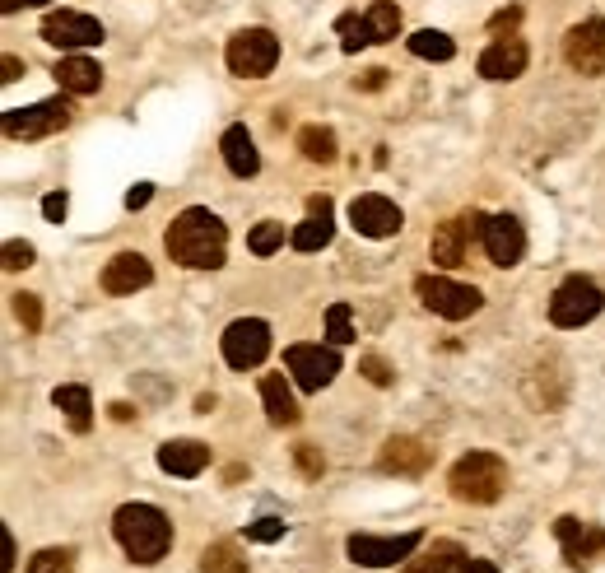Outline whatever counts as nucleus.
Returning a JSON list of instances; mask_svg holds the SVG:
<instances>
[{
	"label": "nucleus",
	"mask_w": 605,
	"mask_h": 573,
	"mask_svg": "<svg viewBox=\"0 0 605 573\" xmlns=\"http://www.w3.org/2000/svg\"><path fill=\"white\" fill-rule=\"evenodd\" d=\"M163 247H168V257L191 266V271H219L224 252H229V229L205 205H191L173 219V229L163 233Z\"/></svg>",
	"instance_id": "nucleus-1"
},
{
	"label": "nucleus",
	"mask_w": 605,
	"mask_h": 573,
	"mask_svg": "<svg viewBox=\"0 0 605 573\" xmlns=\"http://www.w3.org/2000/svg\"><path fill=\"white\" fill-rule=\"evenodd\" d=\"M112 532L135 564H159L173 546V522L154 504H121L112 518Z\"/></svg>",
	"instance_id": "nucleus-2"
},
{
	"label": "nucleus",
	"mask_w": 605,
	"mask_h": 573,
	"mask_svg": "<svg viewBox=\"0 0 605 573\" xmlns=\"http://www.w3.org/2000/svg\"><path fill=\"white\" fill-rule=\"evenodd\" d=\"M447 485H452V499H461V504H494L508 490V462L494 452H466L447 471Z\"/></svg>",
	"instance_id": "nucleus-3"
},
{
	"label": "nucleus",
	"mask_w": 605,
	"mask_h": 573,
	"mask_svg": "<svg viewBox=\"0 0 605 573\" xmlns=\"http://www.w3.org/2000/svg\"><path fill=\"white\" fill-rule=\"evenodd\" d=\"M601 308H605V294L596 289V280H587V275H568L550 299V322L554 327H564V331H573V327H587Z\"/></svg>",
	"instance_id": "nucleus-4"
},
{
	"label": "nucleus",
	"mask_w": 605,
	"mask_h": 573,
	"mask_svg": "<svg viewBox=\"0 0 605 573\" xmlns=\"http://www.w3.org/2000/svg\"><path fill=\"white\" fill-rule=\"evenodd\" d=\"M415 294L429 313L447 317V322H461V317L480 313V303H484L475 285H457V280H447V275H419Z\"/></svg>",
	"instance_id": "nucleus-5"
},
{
	"label": "nucleus",
	"mask_w": 605,
	"mask_h": 573,
	"mask_svg": "<svg viewBox=\"0 0 605 573\" xmlns=\"http://www.w3.org/2000/svg\"><path fill=\"white\" fill-rule=\"evenodd\" d=\"M275 61H280V42H275L270 28H242V33L229 38V70L242 75V80H261V75H270Z\"/></svg>",
	"instance_id": "nucleus-6"
},
{
	"label": "nucleus",
	"mask_w": 605,
	"mask_h": 573,
	"mask_svg": "<svg viewBox=\"0 0 605 573\" xmlns=\"http://www.w3.org/2000/svg\"><path fill=\"white\" fill-rule=\"evenodd\" d=\"M419 541H424V532H401V536L354 532L350 541H345V550H350V560L363 564V569H391V564L410 560V555L419 550Z\"/></svg>",
	"instance_id": "nucleus-7"
},
{
	"label": "nucleus",
	"mask_w": 605,
	"mask_h": 573,
	"mask_svg": "<svg viewBox=\"0 0 605 573\" xmlns=\"http://www.w3.org/2000/svg\"><path fill=\"white\" fill-rule=\"evenodd\" d=\"M484 229V215H457V219H447V224H438L429 238V257L433 266H443V271H452V266H461L466 261V252H471V243L480 238Z\"/></svg>",
	"instance_id": "nucleus-8"
},
{
	"label": "nucleus",
	"mask_w": 605,
	"mask_h": 573,
	"mask_svg": "<svg viewBox=\"0 0 605 573\" xmlns=\"http://www.w3.org/2000/svg\"><path fill=\"white\" fill-rule=\"evenodd\" d=\"M70 122V103L66 98H47V103H33V108H10L5 112V136L10 140H42L61 131Z\"/></svg>",
	"instance_id": "nucleus-9"
},
{
	"label": "nucleus",
	"mask_w": 605,
	"mask_h": 573,
	"mask_svg": "<svg viewBox=\"0 0 605 573\" xmlns=\"http://www.w3.org/2000/svg\"><path fill=\"white\" fill-rule=\"evenodd\" d=\"M224 364L229 369H256L261 359L270 355V327L261 317H238L229 331H224Z\"/></svg>",
	"instance_id": "nucleus-10"
},
{
	"label": "nucleus",
	"mask_w": 605,
	"mask_h": 573,
	"mask_svg": "<svg viewBox=\"0 0 605 573\" xmlns=\"http://www.w3.org/2000/svg\"><path fill=\"white\" fill-rule=\"evenodd\" d=\"M284 364H289V373H294V382L303 392H322L326 382L340 373L336 345H289L284 350Z\"/></svg>",
	"instance_id": "nucleus-11"
},
{
	"label": "nucleus",
	"mask_w": 605,
	"mask_h": 573,
	"mask_svg": "<svg viewBox=\"0 0 605 573\" xmlns=\"http://www.w3.org/2000/svg\"><path fill=\"white\" fill-rule=\"evenodd\" d=\"M564 56L578 75H605V19H582L578 28H568Z\"/></svg>",
	"instance_id": "nucleus-12"
},
{
	"label": "nucleus",
	"mask_w": 605,
	"mask_h": 573,
	"mask_svg": "<svg viewBox=\"0 0 605 573\" xmlns=\"http://www.w3.org/2000/svg\"><path fill=\"white\" fill-rule=\"evenodd\" d=\"M42 38L52 42V47H98L103 42V24H98L94 14H80V10H52L42 19Z\"/></svg>",
	"instance_id": "nucleus-13"
},
{
	"label": "nucleus",
	"mask_w": 605,
	"mask_h": 573,
	"mask_svg": "<svg viewBox=\"0 0 605 573\" xmlns=\"http://www.w3.org/2000/svg\"><path fill=\"white\" fill-rule=\"evenodd\" d=\"M480 243H484V252H489V261L503 266V271L526 257V229L512 215H489V219H484Z\"/></svg>",
	"instance_id": "nucleus-14"
},
{
	"label": "nucleus",
	"mask_w": 605,
	"mask_h": 573,
	"mask_svg": "<svg viewBox=\"0 0 605 573\" xmlns=\"http://www.w3.org/2000/svg\"><path fill=\"white\" fill-rule=\"evenodd\" d=\"M554 536H559V546H564L573 569H587L596 555H605V527H596V522L559 518L554 522Z\"/></svg>",
	"instance_id": "nucleus-15"
},
{
	"label": "nucleus",
	"mask_w": 605,
	"mask_h": 573,
	"mask_svg": "<svg viewBox=\"0 0 605 573\" xmlns=\"http://www.w3.org/2000/svg\"><path fill=\"white\" fill-rule=\"evenodd\" d=\"M350 224L363 233V238H391V233H401L405 219H401V210H396V201L368 191V196H359V201L350 205Z\"/></svg>",
	"instance_id": "nucleus-16"
},
{
	"label": "nucleus",
	"mask_w": 605,
	"mask_h": 573,
	"mask_svg": "<svg viewBox=\"0 0 605 573\" xmlns=\"http://www.w3.org/2000/svg\"><path fill=\"white\" fill-rule=\"evenodd\" d=\"M377 466H382V471H396V476H424V471L433 466V448H424V443L410 438V434H396V438L382 443Z\"/></svg>",
	"instance_id": "nucleus-17"
},
{
	"label": "nucleus",
	"mask_w": 605,
	"mask_h": 573,
	"mask_svg": "<svg viewBox=\"0 0 605 573\" xmlns=\"http://www.w3.org/2000/svg\"><path fill=\"white\" fill-rule=\"evenodd\" d=\"M526 42L522 38H494L480 52V75L484 80H517L526 70Z\"/></svg>",
	"instance_id": "nucleus-18"
},
{
	"label": "nucleus",
	"mask_w": 605,
	"mask_h": 573,
	"mask_svg": "<svg viewBox=\"0 0 605 573\" xmlns=\"http://www.w3.org/2000/svg\"><path fill=\"white\" fill-rule=\"evenodd\" d=\"M159 466L168 471V476L191 480L210 466V448H205L201 438H173V443H163L159 448Z\"/></svg>",
	"instance_id": "nucleus-19"
},
{
	"label": "nucleus",
	"mask_w": 605,
	"mask_h": 573,
	"mask_svg": "<svg viewBox=\"0 0 605 573\" xmlns=\"http://www.w3.org/2000/svg\"><path fill=\"white\" fill-rule=\"evenodd\" d=\"M149 280H154V271H149V261L140 257V252H117V257L103 266V289H108V294H135V289H145Z\"/></svg>",
	"instance_id": "nucleus-20"
},
{
	"label": "nucleus",
	"mask_w": 605,
	"mask_h": 573,
	"mask_svg": "<svg viewBox=\"0 0 605 573\" xmlns=\"http://www.w3.org/2000/svg\"><path fill=\"white\" fill-rule=\"evenodd\" d=\"M219 150H224V164H229L233 178H256V168H261V154H256V140L247 126H229L224 140H219Z\"/></svg>",
	"instance_id": "nucleus-21"
},
{
	"label": "nucleus",
	"mask_w": 605,
	"mask_h": 573,
	"mask_svg": "<svg viewBox=\"0 0 605 573\" xmlns=\"http://www.w3.org/2000/svg\"><path fill=\"white\" fill-rule=\"evenodd\" d=\"M56 84H61L66 94H98L103 70H98V61H89V56H61V66H56Z\"/></svg>",
	"instance_id": "nucleus-22"
},
{
	"label": "nucleus",
	"mask_w": 605,
	"mask_h": 573,
	"mask_svg": "<svg viewBox=\"0 0 605 573\" xmlns=\"http://www.w3.org/2000/svg\"><path fill=\"white\" fill-rule=\"evenodd\" d=\"M261 401H266V420L275 424V429H289V424L298 420L294 392H289V382H284L280 373H270V378L261 382Z\"/></svg>",
	"instance_id": "nucleus-23"
},
{
	"label": "nucleus",
	"mask_w": 605,
	"mask_h": 573,
	"mask_svg": "<svg viewBox=\"0 0 605 573\" xmlns=\"http://www.w3.org/2000/svg\"><path fill=\"white\" fill-rule=\"evenodd\" d=\"M298 150H303V159H312V164H336V131L331 126H303L298 131Z\"/></svg>",
	"instance_id": "nucleus-24"
},
{
	"label": "nucleus",
	"mask_w": 605,
	"mask_h": 573,
	"mask_svg": "<svg viewBox=\"0 0 605 573\" xmlns=\"http://www.w3.org/2000/svg\"><path fill=\"white\" fill-rule=\"evenodd\" d=\"M461 560H466V555H461L457 541H438L429 555H419V560H405V573H457Z\"/></svg>",
	"instance_id": "nucleus-25"
},
{
	"label": "nucleus",
	"mask_w": 605,
	"mask_h": 573,
	"mask_svg": "<svg viewBox=\"0 0 605 573\" xmlns=\"http://www.w3.org/2000/svg\"><path fill=\"white\" fill-rule=\"evenodd\" d=\"M52 401H56V410H66L75 429H89V410H94V401H89V387H80V382H66V387H56V392H52Z\"/></svg>",
	"instance_id": "nucleus-26"
},
{
	"label": "nucleus",
	"mask_w": 605,
	"mask_h": 573,
	"mask_svg": "<svg viewBox=\"0 0 605 573\" xmlns=\"http://www.w3.org/2000/svg\"><path fill=\"white\" fill-rule=\"evenodd\" d=\"M331 233H336V224H331V215H308L303 224H298L294 233H289V243L298 247V252H322L326 243H331Z\"/></svg>",
	"instance_id": "nucleus-27"
},
{
	"label": "nucleus",
	"mask_w": 605,
	"mask_h": 573,
	"mask_svg": "<svg viewBox=\"0 0 605 573\" xmlns=\"http://www.w3.org/2000/svg\"><path fill=\"white\" fill-rule=\"evenodd\" d=\"M410 52L424 56V61H452L457 56V42L447 38V33H438V28H419L415 38H410Z\"/></svg>",
	"instance_id": "nucleus-28"
},
{
	"label": "nucleus",
	"mask_w": 605,
	"mask_h": 573,
	"mask_svg": "<svg viewBox=\"0 0 605 573\" xmlns=\"http://www.w3.org/2000/svg\"><path fill=\"white\" fill-rule=\"evenodd\" d=\"M201 573H247V560H242V550L233 541H219V546H205Z\"/></svg>",
	"instance_id": "nucleus-29"
},
{
	"label": "nucleus",
	"mask_w": 605,
	"mask_h": 573,
	"mask_svg": "<svg viewBox=\"0 0 605 573\" xmlns=\"http://www.w3.org/2000/svg\"><path fill=\"white\" fill-rule=\"evenodd\" d=\"M363 19H368V28H373V42H391L396 33H401V10H396L391 0H377Z\"/></svg>",
	"instance_id": "nucleus-30"
},
{
	"label": "nucleus",
	"mask_w": 605,
	"mask_h": 573,
	"mask_svg": "<svg viewBox=\"0 0 605 573\" xmlns=\"http://www.w3.org/2000/svg\"><path fill=\"white\" fill-rule=\"evenodd\" d=\"M350 303H331L326 308V336H331V345H350L354 341V322H350Z\"/></svg>",
	"instance_id": "nucleus-31"
},
{
	"label": "nucleus",
	"mask_w": 605,
	"mask_h": 573,
	"mask_svg": "<svg viewBox=\"0 0 605 573\" xmlns=\"http://www.w3.org/2000/svg\"><path fill=\"white\" fill-rule=\"evenodd\" d=\"M247 247H252L256 257H270L275 247H284V224H275V219H266V224H256V229L247 233Z\"/></svg>",
	"instance_id": "nucleus-32"
},
{
	"label": "nucleus",
	"mask_w": 605,
	"mask_h": 573,
	"mask_svg": "<svg viewBox=\"0 0 605 573\" xmlns=\"http://www.w3.org/2000/svg\"><path fill=\"white\" fill-rule=\"evenodd\" d=\"M336 28H340V47H345V52H359V47L373 42V28H368V19H359V14H345Z\"/></svg>",
	"instance_id": "nucleus-33"
},
{
	"label": "nucleus",
	"mask_w": 605,
	"mask_h": 573,
	"mask_svg": "<svg viewBox=\"0 0 605 573\" xmlns=\"http://www.w3.org/2000/svg\"><path fill=\"white\" fill-rule=\"evenodd\" d=\"M28 573H75L70 550H38V555L28 560Z\"/></svg>",
	"instance_id": "nucleus-34"
},
{
	"label": "nucleus",
	"mask_w": 605,
	"mask_h": 573,
	"mask_svg": "<svg viewBox=\"0 0 605 573\" xmlns=\"http://www.w3.org/2000/svg\"><path fill=\"white\" fill-rule=\"evenodd\" d=\"M0 257H5V271H28V266H33V257H38V252H33V243H19V238H10V243H5V252H0Z\"/></svg>",
	"instance_id": "nucleus-35"
},
{
	"label": "nucleus",
	"mask_w": 605,
	"mask_h": 573,
	"mask_svg": "<svg viewBox=\"0 0 605 573\" xmlns=\"http://www.w3.org/2000/svg\"><path fill=\"white\" fill-rule=\"evenodd\" d=\"M359 373L373 382V387H391V378H396V373H391V364L382 355H363L359 359Z\"/></svg>",
	"instance_id": "nucleus-36"
},
{
	"label": "nucleus",
	"mask_w": 605,
	"mask_h": 573,
	"mask_svg": "<svg viewBox=\"0 0 605 573\" xmlns=\"http://www.w3.org/2000/svg\"><path fill=\"white\" fill-rule=\"evenodd\" d=\"M14 313H19V322H24L28 331H42V303H38V294H14Z\"/></svg>",
	"instance_id": "nucleus-37"
},
{
	"label": "nucleus",
	"mask_w": 605,
	"mask_h": 573,
	"mask_svg": "<svg viewBox=\"0 0 605 573\" xmlns=\"http://www.w3.org/2000/svg\"><path fill=\"white\" fill-rule=\"evenodd\" d=\"M294 457H298V471H303V476H308V480H317V476H322V452H317V448H312V443H298V448H294Z\"/></svg>",
	"instance_id": "nucleus-38"
},
{
	"label": "nucleus",
	"mask_w": 605,
	"mask_h": 573,
	"mask_svg": "<svg viewBox=\"0 0 605 573\" xmlns=\"http://www.w3.org/2000/svg\"><path fill=\"white\" fill-rule=\"evenodd\" d=\"M284 536V522L280 518H261L247 527V541H261V546H270V541H280Z\"/></svg>",
	"instance_id": "nucleus-39"
},
{
	"label": "nucleus",
	"mask_w": 605,
	"mask_h": 573,
	"mask_svg": "<svg viewBox=\"0 0 605 573\" xmlns=\"http://www.w3.org/2000/svg\"><path fill=\"white\" fill-rule=\"evenodd\" d=\"M66 210H70L66 191H52V196H42V215L52 219V224H61V219H66Z\"/></svg>",
	"instance_id": "nucleus-40"
},
{
	"label": "nucleus",
	"mask_w": 605,
	"mask_h": 573,
	"mask_svg": "<svg viewBox=\"0 0 605 573\" xmlns=\"http://www.w3.org/2000/svg\"><path fill=\"white\" fill-rule=\"evenodd\" d=\"M149 196H154V187H149V182H135V187L126 191V210H145Z\"/></svg>",
	"instance_id": "nucleus-41"
},
{
	"label": "nucleus",
	"mask_w": 605,
	"mask_h": 573,
	"mask_svg": "<svg viewBox=\"0 0 605 573\" xmlns=\"http://www.w3.org/2000/svg\"><path fill=\"white\" fill-rule=\"evenodd\" d=\"M517 19H522V10L512 5V10H498L494 19H489V28H494V33H503V28H517Z\"/></svg>",
	"instance_id": "nucleus-42"
},
{
	"label": "nucleus",
	"mask_w": 605,
	"mask_h": 573,
	"mask_svg": "<svg viewBox=\"0 0 605 573\" xmlns=\"http://www.w3.org/2000/svg\"><path fill=\"white\" fill-rule=\"evenodd\" d=\"M457 573H498V569L489 560H471V555H466V560L457 564Z\"/></svg>",
	"instance_id": "nucleus-43"
},
{
	"label": "nucleus",
	"mask_w": 605,
	"mask_h": 573,
	"mask_svg": "<svg viewBox=\"0 0 605 573\" xmlns=\"http://www.w3.org/2000/svg\"><path fill=\"white\" fill-rule=\"evenodd\" d=\"M24 75V66H19V56H5V84H14Z\"/></svg>",
	"instance_id": "nucleus-44"
},
{
	"label": "nucleus",
	"mask_w": 605,
	"mask_h": 573,
	"mask_svg": "<svg viewBox=\"0 0 605 573\" xmlns=\"http://www.w3.org/2000/svg\"><path fill=\"white\" fill-rule=\"evenodd\" d=\"M0 541H5V564H0V569L10 573V569H14V536H10V532H0Z\"/></svg>",
	"instance_id": "nucleus-45"
},
{
	"label": "nucleus",
	"mask_w": 605,
	"mask_h": 573,
	"mask_svg": "<svg viewBox=\"0 0 605 573\" xmlns=\"http://www.w3.org/2000/svg\"><path fill=\"white\" fill-rule=\"evenodd\" d=\"M382 84H387V70H368L363 75V89H382Z\"/></svg>",
	"instance_id": "nucleus-46"
},
{
	"label": "nucleus",
	"mask_w": 605,
	"mask_h": 573,
	"mask_svg": "<svg viewBox=\"0 0 605 573\" xmlns=\"http://www.w3.org/2000/svg\"><path fill=\"white\" fill-rule=\"evenodd\" d=\"M308 215H331V201H326V196H312V201H308Z\"/></svg>",
	"instance_id": "nucleus-47"
},
{
	"label": "nucleus",
	"mask_w": 605,
	"mask_h": 573,
	"mask_svg": "<svg viewBox=\"0 0 605 573\" xmlns=\"http://www.w3.org/2000/svg\"><path fill=\"white\" fill-rule=\"evenodd\" d=\"M24 5H47V0H5V14H14V10H24Z\"/></svg>",
	"instance_id": "nucleus-48"
},
{
	"label": "nucleus",
	"mask_w": 605,
	"mask_h": 573,
	"mask_svg": "<svg viewBox=\"0 0 605 573\" xmlns=\"http://www.w3.org/2000/svg\"><path fill=\"white\" fill-rule=\"evenodd\" d=\"M131 415H135V410L126 406V401H117V406H112V420H131Z\"/></svg>",
	"instance_id": "nucleus-49"
}]
</instances>
